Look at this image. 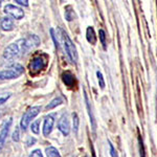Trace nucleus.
Here are the masks:
<instances>
[{"label":"nucleus","instance_id":"1","mask_svg":"<svg viewBox=\"0 0 157 157\" xmlns=\"http://www.w3.org/2000/svg\"><path fill=\"white\" fill-rule=\"evenodd\" d=\"M40 44V39L37 35H30V36L20 39L17 42L12 43L4 49L3 59L12 62L19 57H22L29 52L30 49H34Z\"/></svg>","mask_w":157,"mask_h":157},{"label":"nucleus","instance_id":"2","mask_svg":"<svg viewBox=\"0 0 157 157\" xmlns=\"http://www.w3.org/2000/svg\"><path fill=\"white\" fill-rule=\"evenodd\" d=\"M59 33H60V37H61V40H62L65 52H66V54L68 55L69 59L72 61V63L75 64V63L78 62V52H77V48H75V44H73V42L71 41V39L69 38L66 32H64L62 29H59Z\"/></svg>","mask_w":157,"mask_h":157},{"label":"nucleus","instance_id":"3","mask_svg":"<svg viewBox=\"0 0 157 157\" xmlns=\"http://www.w3.org/2000/svg\"><path fill=\"white\" fill-rule=\"evenodd\" d=\"M22 73H23V66H21L20 64H15L12 67L0 71V80H12V78H16L20 77Z\"/></svg>","mask_w":157,"mask_h":157},{"label":"nucleus","instance_id":"4","mask_svg":"<svg viewBox=\"0 0 157 157\" xmlns=\"http://www.w3.org/2000/svg\"><path fill=\"white\" fill-rule=\"evenodd\" d=\"M40 111H41V108H40L39 106H36V107L29 108V110L24 113L23 116H22L21 123H20V126H21L22 130L23 131L26 130L29 125V123H30V121H32L34 117H36V116L40 113Z\"/></svg>","mask_w":157,"mask_h":157},{"label":"nucleus","instance_id":"5","mask_svg":"<svg viewBox=\"0 0 157 157\" xmlns=\"http://www.w3.org/2000/svg\"><path fill=\"white\" fill-rule=\"evenodd\" d=\"M47 65V58L45 55H40L35 57L32 60L29 64V69L30 71H33L34 73L41 71L42 69H44Z\"/></svg>","mask_w":157,"mask_h":157},{"label":"nucleus","instance_id":"6","mask_svg":"<svg viewBox=\"0 0 157 157\" xmlns=\"http://www.w3.org/2000/svg\"><path fill=\"white\" fill-rule=\"evenodd\" d=\"M4 13L11 15L14 19H22L24 17V12L20 7L15 6L13 4H6L4 6Z\"/></svg>","mask_w":157,"mask_h":157},{"label":"nucleus","instance_id":"7","mask_svg":"<svg viewBox=\"0 0 157 157\" xmlns=\"http://www.w3.org/2000/svg\"><path fill=\"white\" fill-rule=\"evenodd\" d=\"M58 128L62 132L64 136H67L70 132V125H69V120H68V116L66 114L62 115L61 120L59 121L58 124Z\"/></svg>","mask_w":157,"mask_h":157},{"label":"nucleus","instance_id":"8","mask_svg":"<svg viewBox=\"0 0 157 157\" xmlns=\"http://www.w3.org/2000/svg\"><path fill=\"white\" fill-rule=\"evenodd\" d=\"M11 126H12V120H9L7 123L4 124L3 128H2L1 132H0V151L2 150V148H3V146H4V143H6V140L7 134H9Z\"/></svg>","mask_w":157,"mask_h":157},{"label":"nucleus","instance_id":"9","mask_svg":"<svg viewBox=\"0 0 157 157\" xmlns=\"http://www.w3.org/2000/svg\"><path fill=\"white\" fill-rule=\"evenodd\" d=\"M54 123H55V120L52 115H48L45 117L44 126H43V134H44V136H48L50 134V132H52V127H54Z\"/></svg>","mask_w":157,"mask_h":157},{"label":"nucleus","instance_id":"10","mask_svg":"<svg viewBox=\"0 0 157 157\" xmlns=\"http://www.w3.org/2000/svg\"><path fill=\"white\" fill-rule=\"evenodd\" d=\"M84 98H85V102H86V107H87L88 114H89V117H90L91 127H92L93 131H95V129H97V123H95V118H94V116H93L92 110H91L90 102H89V100H88V95H87V93H86L85 90H84Z\"/></svg>","mask_w":157,"mask_h":157},{"label":"nucleus","instance_id":"11","mask_svg":"<svg viewBox=\"0 0 157 157\" xmlns=\"http://www.w3.org/2000/svg\"><path fill=\"white\" fill-rule=\"evenodd\" d=\"M62 80L64 82V84L68 86V87H71V86L75 85V75H72L71 72L69 71H65L64 73L62 75Z\"/></svg>","mask_w":157,"mask_h":157},{"label":"nucleus","instance_id":"12","mask_svg":"<svg viewBox=\"0 0 157 157\" xmlns=\"http://www.w3.org/2000/svg\"><path fill=\"white\" fill-rule=\"evenodd\" d=\"M1 29L6 32H10L14 29V22H13V19L10 18V17H4L1 20Z\"/></svg>","mask_w":157,"mask_h":157},{"label":"nucleus","instance_id":"13","mask_svg":"<svg viewBox=\"0 0 157 157\" xmlns=\"http://www.w3.org/2000/svg\"><path fill=\"white\" fill-rule=\"evenodd\" d=\"M86 38H87V41L90 43V44L94 45L95 43H97V35H95V32L94 29H93V27L89 26L86 30Z\"/></svg>","mask_w":157,"mask_h":157},{"label":"nucleus","instance_id":"14","mask_svg":"<svg viewBox=\"0 0 157 157\" xmlns=\"http://www.w3.org/2000/svg\"><path fill=\"white\" fill-rule=\"evenodd\" d=\"M46 155L47 157H61L59 151L55 147H48L46 149Z\"/></svg>","mask_w":157,"mask_h":157},{"label":"nucleus","instance_id":"15","mask_svg":"<svg viewBox=\"0 0 157 157\" xmlns=\"http://www.w3.org/2000/svg\"><path fill=\"white\" fill-rule=\"evenodd\" d=\"M138 147H139V156L140 157H146V150H145V145H144V140L141 135H138Z\"/></svg>","mask_w":157,"mask_h":157},{"label":"nucleus","instance_id":"16","mask_svg":"<svg viewBox=\"0 0 157 157\" xmlns=\"http://www.w3.org/2000/svg\"><path fill=\"white\" fill-rule=\"evenodd\" d=\"M63 103V98H54V100L50 102L48 105L46 106V110H50V109L55 108L56 106H59L61 104Z\"/></svg>","mask_w":157,"mask_h":157},{"label":"nucleus","instance_id":"17","mask_svg":"<svg viewBox=\"0 0 157 157\" xmlns=\"http://www.w3.org/2000/svg\"><path fill=\"white\" fill-rule=\"evenodd\" d=\"M72 120H73V131H75V133H78V125H80V120H78V116L75 112L72 113Z\"/></svg>","mask_w":157,"mask_h":157},{"label":"nucleus","instance_id":"18","mask_svg":"<svg viewBox=\"0 0 157 157\" xmlns=\"http://www.w3.org/2000/svg\"><path fill=\"white\" fill-rule=\"evenodd\" d=\"M12 97V93L10 92H4V93H0V106L3 105L4 103Z\"/></svg>","mask_w":157,"mask_h":157},{"label":"nucleus","instance_id":"19","mask_svg":"<svg viewBox=\"0 0 157 157\" xmlns=\"http://www.w3.org/2000/svg\"><path fill=\"white\" fill-rule=\"evenodd\" d=\"M65 18L67 21H72L75 18V13L70 10V7H67V11H65Z\"/></svg>","mask_w":157,"mask_h":157},{"label":"nucleus","instance_id":"20","mask_svg":"<svg viewBox=\"0 0 157 157\" xmlns=\"http://www.w3.org/2000/svg\"><path fill=\"white\" fill-rule=\"evenodd\" d=\"M98 35H100V40H101V42H102V44H103L104 49H106V48H107V46H106V34H105V32H104L103 29H100Z\"/></svg>","mask_w":157,"mask_h":157},{"label":"nucleus","instance_id":"21","mask_svg":"<svg viewBox=\"0 0 157 157\" xmlns=\"http://www.w3.org/2000/svg\"><path fill=\"white\" fill-rule=\"evenodd\" d=\"M97 77L98 80V85H100V87L102 88V89H104V88H105V81H104V77H103L102 72L97 71Z\"/></svg>","mask_w":157,"mask_h":157},{"label":"nucleus","instance_id":"22","mask_svg":"<svg viewBox=\"0 0 157 157\" xmlns=\"http://www.w3.org/2000/svg\"><path fill=\"white\" fill-rule=\"evenodd\" d=\"M39 126H40V121L38 120L36 121L35 123L32 124V131L34 132L35 134H38L39 133Z\"/></svg>","mask_w":157,"mask_h":157},{"label":"nucleus","instance_id":"23","mask_svg":"<svg viewBox=\"0 0 157 157\" xmlns=\"http://www.w3.org/2000/svg\"><path fill=\"white\" fill-rule=\"evenodd\" d=\"M50 35H52V40H54V42H55L56 47H57V48H59L60 45H59V42H58L57 38H56V35H55V30H54V29H50Z\"/></svg>","mask_w":157,"mask_h":157},{"label":"nucleus","instance_id":"24","mask_svg":"<svg viewBox=\"0 0 157 157\" xmlns=\"http://www.w3.org/2000/svg\"><path fill=\"white\" fill-rule=\"evenodd\" d=\"M29 157H43L41 150H39V149H37V150L33 151L32 153H30Z\"/></svg>","mask_w":157,"mask_h":157},{"label":"nucleus","instance_id":"25","mask_svg":"<svg viewBox=\"0 0 157 157\" xmlns=\"http://www.w3.org/2000/svg\"><path fill=\"white\" fill-rule=\"evenodd\" d=\"M109 147H110V154H111V156H112V157H118L117 152H116V150L114 149V147H113V145L110 143V141H109Z\"/></svg>","mask_w":157,"mask_h":157},{"label":"nucleus","instance_id":"26","mask_svg":"<svg viewBox=\"0 0 157 157\" xmlns=\"http://www.w3.org/2000/svg\"><path fill=\"white\" fill-rule=\"evenodd\" d=\"M20 136H19V128L17 127L15 129V132L13 133V140L14 141H19Z\"/></svg>","mask_w":157,"mask_h":157},{"label":"nucleus","instance_id":"27","mask_svg":"<svg viewBox=\"0 0 157 157\" xmlns=\"http://www.w3.org/2000/svg\"><path fill=\"white\" fill-rule=\"evenodd\" d=\"M15 2H17L20 6H29V1H27V0H16Z\"/></svg>","mask_w":157,"mask_h":157},{"label":"nucleus","instance_id":"28","mask_svg":"<svg viewBox=\"0 0 157 157\" xmlns=\"http://www.w3.org/2000/svg\"><path fill=\"white\" fill-rule=\"evenodd\" d=\"M35 143H36V139H35V138H32V137H29V139H27L26 145L29 146V147H30V146L35 145Z\"/></svg>","mask_w":157,"mask_h":157},{"label":"nucleus","instance_id":"29","mask_svg":"<svg viewBox=\"0 0 157 157\" xmlns=\"http://www.w3.org/2000/svg\"><path fill=\"white\" fill-rule=\"evenodd\" d=\"M91 149H92V157H97L95 156V153H94V150H93V148L91 147Z\"/></svg>","mask_w":157,"mask_h":157},{"label":"nucleus","instance_id":"30","mask_svg":"<svg viewBox=\"0 0 157 157\" xmlns=\"http://www.w3.org/2000/svg\"><path fill=\"white\" fill-rule=\"evenodd\" d=\"M0 4H1V1H0Z\"/></svg>","mask_w":157,"mask_h":157}]
</instances>
